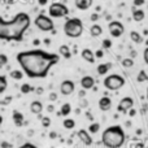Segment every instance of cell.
Masks as SVG:
<instances>
[{
	"instance_id": "1",
	"label": "cell",
	"mask_w": 148,
	"mask_h": 148,
	"mask_svg": "<svg viewBox=\"0 0 148 148\" xmlns=\"http://www.w3.org/2000/svg\"><path fill=\"white\" fill-rule=\"evenodd\" d=\"M17 61L23 68V72L30 78H44L49 69L59 62V55L49 53L42 49L20 52L17 55Z\"/></svg>"
},
{
	"instance_id": "2",
	"label": "cell",
	"mask_w": 148,
	"mask_h": 148,
	"mask_svg": "<svg viewBox=\"0 0 148 148\" xmlns=\"http://www.w3.org/2000/svg\"><path fill=\"white\" fill-rule=\"evenodd\" d=\"M30 17L27 13H18L10 21L3 20L0 17V39L4 40H22L23 34L30 26Z\"/></svg>"
},
{
	"instance_id": "3",
	"label": "cell",
	"mask_w": 148,
	"mask_h": 148,
	"mask_svg": "<svg viewBox=\"0 0 148 148\" xmlns=\"http://www.w3.org/2000/svg\"><path fill=\"white\" fill-rule=\"evenodd\" d=\"M101 140L108 148H120L125 143V133L121 126H110L103 133Z\"/></svg>"
},
{
	"instance_id": "4",
	"label": "cell",
	"mask_w": 148,
	"mask_h": 148,
	"mask_svg": "<svg viewBox=\"0 0 148 148\" xmlns=\"http://www.w3.org/2000/svg\"><path fill=\"white\" fill-rule=\"evenodd\" d=\"M64 33L69 38H78L83 33V23L79 18H69L64 25Z\"/></svg>"
},
{
	"instance_id": "5",
	"label": "cell",
	"mask_w": 148,
	"mask_h": 148,
	"mask_svg": "<svg viewBox=\"0 0 148 148\" xmlns=\"http://www.w3.org/2000/svg\"><path fill=\"white\" fill-rule=\"evenodd\" d=\"M123 84H125V78H123L122 75H118V74H112V75H108L107 78L104 79L105 88L110 90V91L120 90Z\"/></svg>"
},
{
	"instance_id": "6",
	"label": "cell",
	"mask_w": 148,
	"mask_h": 148,
	"mask_svg": "<svg viewBox=\"0 0 148 148\" xmlns=\"http://www.w3.org/2000/svg\"><path fill=\"white\" fill-rule=\"evenodd\" d=\"M34 23H35L36 27H38L39 30H42V31H52V30H53V27H55L52 18L51 17H47V16H44V14L36 16Z\"/></svg>"
},
{
	"instance_id": "7",
	"label": "cell",
	"mask_w": 148,
	"mask_h": 148,
	"mask_svg": "<svg viewBox=\"0 0 148 148\" xmlns=\"http://www.w3.org/2000/svg\"><path fill=\"white\" fill-rule=\"evenodd\" d=\"M49 16L53 18H61V17H65V16H68V13H69V9H68V7L65 4H62V3H53V4L49 5Z\"/></svg>"
},
{
	"instance_id": "8",
	"label": "cell",
	"mask_w": 148,
	"mask_h": 148,
	"mask_svg": "<svg viewBox=\"0 0 148 148\" xmlns=\"http://www.w3.org/2000/svg\"><path fill=\"white\" fill-rule=\"evenodd\" d=\"M108 29H109V33L113 38H120L125 33V27H123V25L120 21H110Z\"/></svg>"
},
{
	"instance_id": "9",
	"label": "cell",
	"mask_w": 148,
	"mask_h": 148,
	"mask_svg": "<svg viewBox=\"0 0 148 148\" xmlns=\"http://www.w3.org/2000/svg\"><path fill=\"white\" fill-rule=\"evenodd\" d=\"M133 105H134V100L130 96H126L123 99H121L120 104H118V110L122 113H126L130 108H133Z\"/></svg>"
},
{
	"instance_id": "10",
	"label": "cell",
	"mask_w": 148,
	"mask_h": 148,
	"mask_svg": "<svg viewBox=\"0 0 148 148\" xmlns=\"http://www.w3.org/2000/svg\"><path fill=\"white\" fill-rule=\"evenodd\" d=\"M74 90H75V84H74L73 81H69V79L64 81L61 83V86H60V91H61L62 95H70V94H73Z\"/></svg>"
},
{
	"instance_id": "11",
	"label": "cell",
	"mask_w": 148,
	"mask_h": 148,
	"mask_svg": "<svg viewBox=\"0 0 148 148\" xmlns=\"http://www.w3.org/2000/svg\"><path fill=\"white\" fill-rule=\"evenodd\" d=\"M78 138H79V140H81L83 144H86V146L92 144V138L90 136V134L87 133L84 129H81V130L78 131Z\"/></svg>"
},
{
	"instance_id": "12",
	"label": "cell",
	"mask_w": 148,
	"mask_h": 148,
	"mask_svg": "<svg viewBox=\"0 0 148 148\" xmlns=\"http://www.w3.org/2000/svg\"><path fill=\"white\" fill-rule=\"evenodd\" d=\"M94 84H95V79L92 78V77H90V75H84L83 78L81 79V86H82V88L83 90L92 88Z\"/></svg>"
},
{
	"instance_id": "13",
	"label": "cell",
	"mask_w": 148,
	"mask_h": 148,
	"mask_svg": "<svg viewBox=\"0 0 148 148\" xmlns=\"http://www.w3.org/2000/svg\"><path fill=\"white\" fill-rule=\"evenodd\" d=\"M92 1H94V0H74V3H75V7L78 8L79 10L88 9V8L92 5Z\"/></svg>"
},
{
	"instance_id": "14",
	"label": "cell",
	"mask_w": 148,
	"mask_h": 148,
	"mask_svg": "<svg viewBox=\"0 0 148 148\" xmlns=\"http://www.w3.org/2000/svg\"><path fill=\"white\" fill-rule=\"evenodd\" d=\"M110 107H112V100L108 96H103L99 100V108L101 110H108V109H110Z\"/></svg>"
},
{
	"instance_id": "15",
	"label": "cell",
	"mask_w": 148,
	"mask_h": 148,
	"mask_svg": "<svg viewBox=\"0 0 148 148\" xmlns=\"http://www.w3.org/2000/svg\"><path fill=\"white\" fill-rule=\"evenodd\" d=\"M144 17H146V13H144V10L136 9V7L133 8V20L134 21H136V22H140V21L144 20Z\"/></svg>"
},
{
	"instance_id": "16",
	"label": "cell",
	"mask_w": 148,
	"mask_h": 148,
	"mask_svg": "<svg viewBox=\"0 0 148 148\" xmlns=\"http://www.w3.org/2000/svg\"><path fill=\"white\" fill-rule=\"evenodd\" d=\"M82 57H83V60H86L87 62H90V64H94L95 62V53L91 49H83V51H82Z\"/></svg>"
},
{
	"instance_id": "17",
	"label": "cell",
	"mask_w": 148,
	"mask_h": 148,
	"mask_svg": "<svg viewBox=\"0 0 148 148\" xmlns=\"http://www.w3.org/2000/svg\"><path fill=\"white\" fill-rule=\"evenodd\" d=\"M30 110L34 114H40V112L43 110V104L40 101H38V100H35V101H33L30 104Z\"/></svg>"
},
{
	"instance_id": "18",
	"label": "cell",
	"mask_w": 148,
	"mask_h": 148,
	"mask_svg": "<svg viewBox=\"0 0 148 148\" xmlns=\"http://www.w3.org/2000/svg\"><path fill=\"white\" fill-rule=\"evenodd\" d=\"M103 33V29L100 25H97V23H95V25L91 26V29H90V34H91V36H94V38H96V36H100Z\"/></svg>"
},
{
	"instance_id": "19",
	"label": "cell",
	"mask_w": 148,
	"mask_h": 148,
	"mask_svg": "<svg viewBox=\"0 0 148 148\" xmlns=\"http://www.w3.org/2000/svg\"><path fill=\"white\" fill-rule=\"evenodd\" d=\"M13 121H14L16 126H22L23 125V114L17 110L13 112Z\"/></svg>"
},
{
	"instance_id": "20",
	"label": "cell",
	"mask_w": 148,
	"mask_h": 148,
	"mask_svg": "<svg viewBox=\"0 0 148 148\" xmlns=\"http://www.w3.org/2000/svg\"><path fill=\"white\" fill-rule=\"evenodd\" d=\"M59 52L61 56L65 57V59H70V57H72V52H70V49L68 46H61L59 48Z\"/></svg>"
},
{
	"instance_id": "21",
	"label": "cell",
	"mask_w": 148,
	"mask_h": 148,
	"mask_svg": "<svg viewBox=\"0 0 148 148\" xmlns=\"http://www.w3.org/2000/svg\"><path fill=\"white\" fill-rule=\"evenodd\" d=\"M130 38H131V40H133L134 43L140 44L142 42H143V36H142L138 31H131V33H130Z\"/></svg>"
},
{
	"instance_id": "22",
	"label": "cell",
	"mask_w": 148,
	"mask_h": 148,
	"mask_svg": "<svg viewBox=\"0 0 148 148\" xmlns=\"http://www.w3.org/2000/svg\"><path fill=\"white\" fill-rule=\"evenodd\" d=\"M110 66H112V64H100L99 66H97V73L100 74V75H104V74H107V72L110 69Z\"/></svg>"
},
{
	"instance_id": "23",
	"label": "cell",
	"mask_w": 148,
	"mask_h": 148,
	"mask_svg": "<svg viewBox=\"0 0 148 148\" xmlns=\"http://www.w3.org/2000/svg\"><path fill=\"white\" fill-rule=\"evenodd\" d=\"M62 125H64L65 129L72 130V129H74V126H75V122H74V120H72V118H66V120H64Z\"/></svg>"
},
{
	"instance_id": "24",
	"label": "cell",
	"mask_w": 148,
	"mask_h": 148,
	"mask_svg": "<svg viewBox=\"0 0 148 148\" xmlns=\"http://www.w3.org/2000/svg\"><path fill=\"white\" fill-rule=\"evenodd\" d=\"M7 87H8L7 78H5L4 75H0V94H3V92L7 90Z\"/></svg>"
},
{
	"instance_id": "25",
	"label": "cell",
	"mask_w": 148,
	"mask_h": 148,
	"mask_svg": "<svg viewBox=\"0 0 148 148\" xmlns=\"http://www.w3.org/2000/svg\"><path fill=\"white\" fill-rule=\"evenodd\" d=\"M72 112V107H70V104L69 103H66V104H62V107H61V114L62 116H68L69 113Z\"/></svg>"
},
{
	"instance_id": "26",
	"label": "cell",
	"mask_w": 148,
	"mask_h": 148,
	"mask_svg": "<svg viewBox=\"0 0 148 148\" xmlns=\"http://www.w3.org/2000/svg\"><path fill=\"white\" fill-rule=\"evenodd\" d=\"M34 87H31L29 83H23L22 86H21V92L22 94H29V92H31V91H34Z\"/></svg>"
},
{
	"instance_id": "27",
	"label": "cell",
	"mask_w": 148,
	"mask_h": 148,
	"mask_svg": "<svg viewBox=\"0 0 148 148\" xmlns=\"http://www.w3.org/2000/svg\"><path fill=\"white\" fill-rule=\"evenodd\" d=\"M10 77H12L13 79H17V81H20V79L23 77V74H22L21 70H12V72H10Z\"/></svg>"
},
{
	"instance_id": "28",
	"label": "cell",
	"mask_w": 148,
	"mask_h": 148,
	"mask_svg": "<svg viewBox=\"0 0 148 148\" xmlns=\"http://www.w3.org/2000/svg\"><path fill=\"white\" fill-rule=\"evenodd\" d=\"M133 65H134V61H133V59H130V57L122 60V66L123 68H133Z\"/></svg>"
},
{
	"instance_id": "29",
	"label": "cell",
	"mask_w": 148,
	"mask_h": 148,
	"mask_svg": "<svg viewBox=\"0 0 148 148\" xmlns=\"http://www.w3.org/2000/svg\"><path fill=\"white\" fill-rule=\"evenodd\" d=\"M147 73L144 72V70H140V72H139V74H138V78H136V81L138 82H146L147 81Z\"/></svg>"
},
{
	"instance_id": "30",
	"label": "cell",
	"mask_w": 148,
	"mask_h": 148,
	"mask_svg": "<svg viewBox=\"0 0 148 148\" xmlns=\"http://www.w3.org/2000/svg\"><path fill=\"white\" fill-rule=\"evenodd\" d=\"M99 129H100L99 123H91V125H90V127H88V131L91 134H96L97 131H99Z\"/></svg>"
},
{
	"instance_id": "31",
	"label": "cell",
	"mask_w": 148,
	"mask_h": 148,
	"mask_svg": "<svg viewBox=\"0 0 148 148\" xmlns=\"http://www.w3.org/2000/svg\"><path fill=\"white\" fill-rule=\"evenodd\" d=\"M42 125H43V127H49L51 126V120H49V117H42Z\"/></svg>"
},
{
	"instance_id": "32",
	"label": "cell",
	"mask_w": 148,
	"mask_h": 148,
	"mask_svg": "<svg viewBox=\"0 0 148 148\" xmlns=\"http://www.w3.org/2000/svg\"><path fill=\"white\" fill-rule=\"evenodd\" d=\"M8 62V57L5 56V55H0V68L3 66V65H5Z\"/></svg>"
},
{
	"instance_id": "33",
	"label": "cell",
	"mask_w": 148,
	"mask_h": 148,
	"mask_svg": "<svg viewBox=\"0 0 148 148\" xmlns=\"http://www.w3.org/2000/svg\"><path fill=\"white\" fill-rule=\"evenodd\" d=\"M110 46H112V42H110L109 39H104V40H103V47H104V48H110Z\"/></svg>"
},
{
	"instance_id": "34",
	"label": "cell",
	"mask_w": 148,
	"mask_h": 148,
	"mask_svg": "<svg viewBox=\"0 0 148 148\" xmlns=\"http://www.w3.org/2000/svg\"><path fill=\"white\" fill-rule=\"evenodd\" d=\"M144 0H134V7H140V5L144 4Z\"/></svg>"
},
{
	"instance_id": "35",
	"label": "cell",
	"mask_w": 148,
	"mask_h": 148,
	"mask_svg": "<svg viewBox=\"0 0 148 148\" xmlns=\"http://www.w3.org/2000/svg\"><path fill=\"white\" fill-rule=\"evenodd\" d=\"M10 100H12V96H7V97H5V99L1 101V104H3V105H7V104H9V103H10Z\"/></svg>"
},
{
	"instance_id": "36",
	"label": "cell",
	"mask_w": 148,
	"mask_h": 148,
	"mask_svg": "<svg viewBox=\"0 0 148 148\" xmlns=\"http://www.w3.org/2000/svg\"><path fill=\"white\" fill-rule=\"evenodd\" d=\"M56 99H57L56 92H51V94H49V100H51V101H55Z\"/></svg>"
},
{
	"instance_id": "37",
	"label": "cell",
	"mask_w": 148,
	"mask_h": 148,
	"mask_svg": "<svg viewBox=\"0 0 148 148\" xmlns=\"http://www.w3.org/2000/svg\"><path fill=\"white\" fill-rule=\"evenodd\" d=\"M20 148H38V147H35L34 144H31V143H26V144H23V146H21Z\"/></svg>"
},
{
	"instance_id": "38",
	"label": "cell",
	"mask_w": 148,
	"mask_h": 148,
	"mask_svg": "<svg viewBox=\"0 0 148 148\" xmlns=\"http://www.w3.org/2000/svg\"><path fill=\"white\" fill-rule=\"evenodd\" d=\"M103 55H104V52H103L101 49H99V51H96V55H95V56H96L97 59H100V57H103Z\"/></svg>"
},
{
	"instance_id": "39",
	"label": "cell",
	"mask_w": 148,
	"mask_h": 148,
	"mask_svg": "<svg viewBox=\"0 0 148 148\" xmlns=\"http://www.w3.org/2000/svg\"><path fill=\"white\" fill-rule=\"evenodd\" d=\"M144 61L148 62V48L144 49Z\"/></svg>"
},
{
	"instance_id": "40",
	"label": "cell",
	"mask_w": 148,
	"mask_h": 148,
	"mask_svg": "<svg viewBox=\"0 0 148 148\" xmlns=\"http://www.w3.org/2000/svg\"><path fill=\"white\" fill-rule=\"evenodd\" d=\"M97 18H99V16H97V14H96V13H94V14H92V16H91V20H92V21H96V20H97Z\"/></svg>"
},
{
	"instance_id": "41",
	"label": "cell",
	"mask_w": 148,
	"mask_h": 148,
	"mask_svg": "<svg viewBox=\"0 0 148 148\" xmlns=\"http://www.w3.org/2000/svg\"><path fill=\"white\" fill-rule=\"evenodd\" d=\"M47 110H48V112H53L55 110V108H53V105H48V108H47Z\"/></svg>"
},
{
	"instance_id": "42",
	"label": "cell",
	"mask_w": 148,
	"mask_h": 148,
	"mask_svg": "<svg viewBox=\"0 0 148 148\" xmlns=\"http://www.w3.org/2000/svg\"><path fill=\"white\" fill-rule=\"evenodd\" d=\"M34 91H36V94H42V92H43V88H42V87H38V88L34 90Z\"/></svg>"
},
{
	"instance_id": "43",
	"label": "cell",
	"mask_w": 148,
	"mask_h": 148,
	"mask_svg": "<svg viewBox=\"0 0 148 148\" xmlns=\"http://www.w3.org/2000/svg\"><path fill=\"white\" fill-rule=\"evenodd\" d=\"M127 112H129V113H130V116H135V113H136V112H135V110H134V109H131V108H130V109H129V110H127Z\"/></svg>"
},
{
	"instance_id": "44",
	"label": "cell",
	"mask_w": 148,
	"mask_h": 148,
	"mask_svg": "<svg viewBox=\"0 0 148 148\" xmlns=\"http://www.w3.org/2000/svg\"><path fill=\"white\" fill-rule=\"evenodd\" d=\"M38 3H39L40 5H46V4H47V0H38Z\"/></svg>"
},
{
	"instance_id": "45",
	"label": "cell",
	"mask_w": 148,
	"mask_h": 148,
	"mask_svg": "<svg viewBox=\"0 0 148 148\" xmlns=\"http://www.w3.org/2000/svg\"><path fill=\"white\" fill-rule=\"evenodd\" d=\"M49 136H51V138H52V139H53V138H56V136H57V134H56V133H55V131H52V133H51V134H49Z\"/></svg>"
},
{
	"instance_id": "46",
	"label": "cell",
	"mask_w": 148,
	"mask_h": 148,
	"mask_svg": "<svg viewBox=\"0 0 148 148\" xmlns=\"http://www.w3.org/2000/svg\"><path fill=\"white\" fill-rule=\"evenodd\" d=\"M84 94H86V90H82V91L79 92V96H81V97H83V96H84Z\"/></svg>"
},
{
	"instance_id": "47",
	"label": "cell",
	"mask_w": 148,
	"mask_h": 148,
	"mask_svg": "<svg viewBox=\"0 0 148 148\" xmlns=\"http://www.w3.org/2000/svg\"><path fill=\"white\" fill-rule=\"evenodd\" d=\"M1 147H5V148H8V147H10V146H9V144H8V143H1Z\"/></svg>"
},
{
	"instance_id": "48",
	"label": "cell",
	"mask_w": 148,
	"mask_h": 148,
	"mask_svg": "<svg viewBox=\"0 0 148 148\" xmlns=\"http://www.w3.org/2000/svg\"><path fill=\"white\" fill-rule=\"evenodd\" d=\"M0 123H1V116H0Z\"/></svg>"
}]
</instances>
